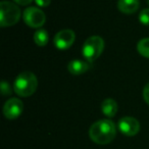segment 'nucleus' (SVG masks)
Segmentation results:
<instances>
[{
  "label": "nucleus",
  "instance_id": "obj_19",
  "mask_svg": "<svg viewBox=\"0 0 149 149\" xmlns=\"http://www.w3.org/2000/svg\"><path fill=\"white\" fill-rule=\"evenodd\" d=\"M148 3H149V1H148Z\"/></svg>",
  "mask_w": 149,
  "mask_h": 149
},
{
  "label": "nucleus",
  "instance_id": "obj_1",
  "mask_svg": "<svg viewBox=\"0 0 149 149\" xmlns=\"http://www.w3.org/2000/svg\"><path fill=\"white\" fill-rule=\"evenodd\" d=\"M116 135L113 122L108 118L99 120L92 124L89 129V137L94 143L105 145L110 143Z\"/></svg>",
  "mask_w": 149,
  "mask_h": 149
},
{
  "label": "nucleus",
  "instance_id": "obj_14",
  "mask_svg": "<svg viewBox=\"0 0 149 149\" xmlns=\"http://www.w3.org/2000/svg\"><path fill=\"white\" fill-rule=\"evenodd\" d=\"M139 21L142 25L149 26V8L142 9L139 13Z\"/></svg>",
  "mask_w": 149,
  "mask_h": 149
},
{
  "label": "nucleus",
  "instance_id": "obj_3",
  "mask_svg": "<svg viewBox=\"0 0 149 149\" xmlns=\"http://www.w3.org/2000/svg\"><path fill=\"white\" fill-rule=\"evenodd\" d=\"M21 19V9L17 3L1 1L0 3V26L2 28L15 26Z\"/></svg>",
  "mask_w": 149,
  "mask_h": 149
},
{
  "label": "nucleus",
  "instance_id": "obj_15",
  "mask_svg": "<svg viewBox=\"0 0 149 149\" xmlns=\"http://www.w3.org/2000/svg\"><path fill=\"white\" fill-rule=\"evenodd\" d=\"M11 92L13 91H11V87L9 86V84L6 81L1 82V93H2V95H10Z\"/></svg>",
  "mask_w": 149,
  "mask_h": 149
},
{
  "label": "nucleus",
  "instance_id": "obj_4",
  "mask_svg": "<svg viewBox=\"0 0 149 149\" xmlns=\"http://www.w3.org/2000/svg\"><path fill=\"white\" fill-rule=\"evenodd\" d=\"M104 49V41L99 36H92L89 37L84 43L82 47L83 56L89 62L94 61L97 59Z\"/></svg>",
  "mask_w": 149,
  "mask_h": 149
},
{
  "label": "nucleus",
  "instance_id": "obj_16",
  "mask_svg": "<svg viewBox=\"0 0 149 149\" xmlns=\"http://www.w3.org/2000/svg\"><path fill=\"white\" fill-rule=\"evenodd\" d=\"M143 98H144V101L149 105V83L145 85L143 89Z\"/></svg>",
  "mask_w": 149,
  "mask_h": 149
},
{
  "label": "nucleus",
  "instance_id": "obj_6",
  "mask_svg": "<svg viewBox=\"0 0 149 149\" xmlns=\"http://www.w3.org/2000/svg\"><path fill=\"white\" fill-rule=\"evenodd\" d=\"M76 40V34L72 30L65 29L59 31L54 36L53 43L57 49L59 50H66L74 44Z\"/></svg>",
  "mask_w": 149,
  "mask_h": 149
},
{
  "label": "nucleus",
  "instance_id": "obj_11",
  "mask_svg": "<svg viewBox=\"0 0 149 149\" xmlns=\"http://www.w3.org/2000/svg\"><path fill=\"white\" fill-rule=\"evenodd\" d=\"M102 113L107 118H113L118 112V103L112 98H106L101 103Z\"/></svg>",
  "mask_w": 149,
  "mask_h": 149
},
{
  "label": "nucleus",
  "instance_id": "obj_7",
  "mask_svg": "<svg viewBox=\"0 0 149 149\" xmlns=\"http://www.w3.org/2000/svg\"><path fill=\"white\" fill-rule=\"evenodd\" d=\"M24 110V104L22 100L17 98H10L5 102L3 106V114L8 120H15L17 118Z\"/></svg>",
  "mask_w": 149,
  "mask_h": 149
},
{
  "label": "nucleus",
  "instance_id": "obj_13",
  "mask_svg": "<svg viewBox=\"0 0 149 149\" xmlns=\"http://www.w3.org/2000/svg\"><path fill=\"white\" fill-rule=\"evenodd\" d=\"M137 51L145 58H149V38H143L137 44Z\"/></svg>",
  "mask_w": 149,
  "mask_h": 149
},
{
  "label": "nucleus",
  "instance_id": "obj_5",
  "mask_svg": "<svg viewBox=\"0 0 149 149\" xmlns=\"http://www.w3.org/2000/svg\"><path fill=\"white\" fill-rule=\"evenodd\" d=\"M23 19L30 28H41L46 22V15L43 10L37 7H28L23 13Z\"/></svg>",
  "mask_w": 149,
  "mask_h": 149
},
{
  "label": "nucleus",
  "instance_id": "obj_10",
  "mask_svg": "<svg viewBox=\"0 0 149 149\" xmlns=\"http://www.w3.org/2000/svg\"><path fill=\"white\" fill-rule=\"evenodd\" d=\"M140 3L138 0H118V8L120 13L131 15L136 13L139 9Z\"/></svg>",
  "mask_w": 149,
  "mask_h": 149
},
{
  "label": "nucleus",
  "instance_id": "obj_9",
  "mask_svg": "<svg viewBox=\"0 0 149 149\" xmlns=\"http://www.w3.org/2000/svg\"><path fill=\"white\" fill-rule=\"evenodd\" d=\"M91 64L89 61H85V60H80V59H74L70 60L68 64V70L74 76H80L83 74L87 72L90 68Z\"/></svg>",
  "mask_w": 149,
  "mask_h": 149
},
{
  "label": "nucleus",
  "instance_id": "obj_18",
  "mask_svg": "<svg viewBox=\"0 0 149 149\" xmlns=\"http://www.w3.org/2000/svg\"><path fill=\"white\" fill-rule=\"evenodd\" d=\"M13 1L19 5H29L33 0H13Z\"/></svg>",
  "mask_w": 149,
  "mask_h": 149
},
{
  "label": "nucleus",
  "instance_id": "obj_17",
  "mask_svg": "<svg viewBox=\"0 0 149 149\" xmlns=\"http://www.w3.org/2000/svg\"><path fill=\"white\" fill-rule=\"evenodd\" d=\"M50 1L51 0H35L36 4L40 7H46L50 4Z\"/></svg>",
  "mask_w": 149,
  "mask_h": 149
},
{
  "label": "nucleus",
  "instance_id": "obj_12",
  "mask_svg": "<svg viewBox=\"0 0 149 149\" xmlns=\"http://www.w3.org/2000/svg\"><path fill=\"white\" fill-rule=\"evenodd\" d=\"M34 41L38 46H45L47 45L48 41H49V36L46 30L39 29L38 31L35 32L34 34Z\"/></svg>",
  "mask_w": 149,
  "mask_h": 149
},
{
  "label": "nucleus",
  "instance_id": "obj_8",
  "mask_svg": "<svg viewBox=\"0 0 149 149\" xmlns=\"http://www.w3.org/2000/svg\"><path fill=\"white\" fill-rule=\"evenodd\" d=\"M118 129L126 136H135L140 131V123L133 116H124L118 120Z\"/></svg>",
  "mask_w": 149,
  "mask_h": 149
},
{
  "label": "nucleus",
  "instance_id": "obj_2",
  "mask_svg": "<svg viewBox=\"0 0 149 149\" xmlns=\"http://www.w3.org/2000/svg\"><path fill=\"white\" fill-rule=\"evenodd\" d=\"M38 80L35 74L31 72H23L15 78L13 90L21 97H29L36 92Z\"/></svg>",
  "mask_w": 149,
  "mask_h": 149
}]
</instances>
